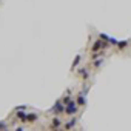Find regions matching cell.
Here are the masks:
<instances>
[{
	"label": "cell",
	"instance_id": "1",
	"mask_svg": "<svg viewBox=\"0 0 131 131\" xmlns=\"http://www.w3.org/2000/svg\"><path fill=\"white\" fill-rule=\"evenodd\" d=\"M76 110H77V108H76V105H74V103H70V105H68V108H67V113H68V114H74V113H76Z\"/></svg>",
	"mask_w": 131,
	"mask_h": 131
},
{
	"label": "cell",
	"instance_id": "2",
	"mask_svg": "<svg viewBox=\"0 0 131 131\" xmlns=\"http://www.w3.org/2000/svg\"><path fill=\"white\" fill-rule=\"evenodd\" d=\"M54 110H56V111H54V113H60V111H63V106H62V105H60V103H57V105H56V108H54Z\"/></svg>",
	"mask_w": 131,
	"mask_h": 131
},
{
	"label": "cell",
	"instance_id": "3",
	"mask_svg": "<svg viewBox=\"0 0 131 131\" xmlns=\"http://www.w3.org/2000/svg\"><path fill=\"white\" fill-rule=\"evenodd\" d=\"M99 48H100V43H99V42H97V43H96V45H94V46H93V49H94V51H97V49H99Z\"/></svg>",
	"mask_w": 131,
	"mask_h": 131
},
{
	"label": "cell",
	"instance_id": "4",
	"mask_svg": "<svg viewBox=\"0 0 131 131\" xmlns=\"http://www.w3.org/2000/svg\"><path fill=\"white\" fill-rule=\"evenodd\" d=\"M52 125H54V126H59V125H60V122H59V120H57V119H56V120H54V122H52Z\"/></svg>",
	"mask_w": 131,
	"mask_h": 131
},
{
	"label": "cell",
	"instance_id": "5",
	"mask_svg": "<svg viewBox=\"0 0 131 131\" xmlns=\"http://www.w3.org/2000/svg\"><path fill=\"white\" fill-rule=\"evenodd\" d=\"M73 125H74V120H73V122H68V125H67V128H71Z\"/></svg>",
	"mask_w": 131,
	"mask_h": 131
}]
</instances>
